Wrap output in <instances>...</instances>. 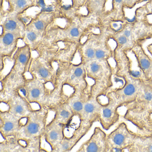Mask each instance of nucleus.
<instances>
[{"instance_id":"1","label":"nucleus","mask_w":152,"mask_h":152,"mask_svg":"<svg viewBox=\"0 0 152 152\" xmlns=\"http://www.w3.org/2000/svg\"><path fill=\"white\" fill-rule=\"evenodd\" d=\"M47 84L36 77L27 78L24 87L20 91L32 104L50 110L56 105L66 102L69 94L64 89L49 88Z\"/></svg>"},{"instance_id":"2","label":"nucleus","mask_w":152,"mask_h":152,"mask_svg":"<svg viewBox=\"0 0 152 152\" xmlns=\"http://www.w3.org/2000/svg\"><path fill=\"white\" fill-rule=\"evenodd\" d=\"M124 120L133 124L141 133L148 126L152 117V82L143 81L135 100L125 105Z\"/></svg>"},{"instance_id":"3","label":"nucleus","mask_w":152,"mask_h":152,"mask_svg":"<svg viewBox=\"0 0 152 152\" xmlns=\"http://www.w3.org/2000/svg\"><path fill=\"white\" fill-rule=\"evenodd\" d=\"M87 77L94 81L91 85V96H104L107 91L113 86V77L115 66L109 60L94 59L84 65Z\"/></svg>"},{"instance_id":"4","label":"nucleus","mask_w":152,"mask_h":152,"mask_svg":"<svg viewBox=\"0 0 152 152\" xmlns=\"http://www.w3.org/2000/svg\"><path fill=\"white\" fill-rule=\"evenodd\" d=\"M56 82L54 88L64 89L70 87L73 91H81L88 87L84 65L81 62L57 63Z\"/></svg>"},{"instance_id":"5","label":"nucleus","mask_w":152,"mask_h":152,"mask_svg":"<svg viewBox=\"0 0 152 152\" xmlns=\"http://www.w3.org/2000/svg\"><path fill=\"white\" fill-rule=\"evenodd\" d=\"M50 111L42 107L34 109L26 118L16 137L17 139L43 137Z\"/></svg>"},{"instance_id":"6","label":"nucleus","mask_w":152,"mask_h":152,"mask_svg":"<svg viewBox=\"0 0 152 152\" xmlns=\"http://www.w3.org/2000/svg\"><path fill=\"white\" fill-rule=\"evenodd\" d=\"M139 132L132 131L124 122H121L107 137L106 152H125L131 145Z\"/></svg>"},{"instance_id":"7","label":"nucleus","mask_w":152,"mask_h":152,"mask_svg":"<svg viewBox=\"0 0 152 152\" xmlns=\"http://www.w3.org/2000/svg\"><path fill=\"white\" fill-rule=\"evenodd\" d=\"M26 74L12 66L7 74L1 77L0 103L6 104L7 100L25 85Z\"/></svg>"},{"instance_id":"8","label":"nucleus","mask_w":152,"mask_h":152,"mask_svg":"<svg viewBox=\"0 0 152 152\" xmlns=\"http://www.w3.org/2000/svg\"><path fill=\"white\" fill-rule=\"evenodd\" d=\"M128 38L132 48L137 44H143L152 39V24L144 20L136 19L132 23L128 22L122 31L120 32Z\"/></svg>"},{"instance_id":"9","label":"nucleus","mask_w":152,"mask_h":152,"mask_svg":"<svg viewBox=\"0 0 152 152\" xmlns=\"http://www.w3.org/2000/svg\"><path fill=\"white\" fill-rule=\"evenodd\" d=\"M56 66L49 64L39 57H32L27 73L36 77L45 84H50L54 87L56 82Z\"/></svg>"},{"instance_id":"10","label":"nucleus","mask_w":152,"mask_h":152,"mask_svg":"<svg viewBox=\"0 0 152 152\" xmlns=\"http://www.w3.org/2000/svg\"><path fill=\"white\" fill-rule=\"evenodd\" d=\"M104 97H106L107 102L102 104L99 122L103 129L108 130L119 122L120 115L118 109L121 107L116 98L109 90Z\"/></svg>"},{"instance_id":"11","label":"nucleus","mask_w":152,"mask_h":152,"mask_svg":"<svg viewBox=\"0 0 152 152\" xmlns=\"http://www.w3.org/2000/svg\"><path fill=\"white\" fill-rule=\"evenodd\" d=\"M25 119H20L7 110H0V132L3 139L16 137L19 133Z\"/></svg>"},{"instance_id":"12","label":"nucleus","mask_w":152,"mask_h":152,"mask_svg":"<svg viewBox=\"0 0 152 152\" xmlns=\"http://www.w3.org/2000/svg\"><path fill=\"white\" fill-rule=\"evenodd\" d=\"M3 104L7 107L6 110L23 120L26 119L34 109L32 104L26 99L20 91L12 96L6 104Z\"/></svg>"},{"instance_id":"13","label":"nucleus","mask_w":152,"mask_h":152,"mask_svg":"<svg viewBox=\"0 0 152 152\" xmlns=\"http://www.w3.org/2000/svg\"><path fill=\"white\" fill-rule=\"evenodd\" d=\"M39 149V143L34 139L22 141L10 137L0 143L1 152H37Z\"/></svg>"},{"instance_id":"14","label":"nucleus","mask_w":152,"mask_h":152,"mask_svg":"<svg viewBox=\"0 0 152 152\" xmlns=\"http://www.w3.org/2000/svg\"><path fill=\"white\" fill-rule=\"evenodd\" d=\"M66 126L56 121L54 118L47 124L43 138L51 148L50 152L56 149L64 138Z\"/></svg>"},{"instance_id":"15","label":"nucleus","mask_w":152,"mask_h":152,"mask_svg":"<svg viewBox=\"0 0 152 152\" xmlns=\"http://www.w3.org/2000/svg\"><path fill=\"white\" fill-rule=\"evenodd\" d=\"M107 134L99 127H95L90 138L82 144L77 152H106Z\"/></svg>"},{"instance_id":"16","label":"nucleus","mask_w":152,"mask_h":152,"mask_svg":"<svg viewBox=\"0 0 152 152\" xmlns=\"http://www.w3.org/2000/svg\"><path fill=\"white\" fill-rule=\"evenodd\" d=\"M93 124L80 123L78 127L70 137L65 136L60 145L52 152H66L71 151L78 142L89 132Z\"/></svg>"},{"instance_id":"17","label":"nucleus","mask_w":152,"mask_h":152,"mask_svg":"<svg viewBox=\"0 0 152 152\" xmlns=\"http://www.w3.org/2000/svg\"><path fill=\"white\" fill-rule=\"evenodd\" d=\"M102 104L99 97H91L84 104L80 115L78 118L80 123L93 124L94 123L99 121Z\"/></svg>"},{"instance_id":"18","label":"nucleus","mask_w":152,"mask_h":152,"mask_svg":"<svg viewBox=\"0 0 152 152\" xmlns=\"http://www.w3.org/2000/svg\"><path fill=\"white\" fill-rule=\"evenodd\" d=\"M25 36L15 32H5L1 34L0 55L3 58L12 57L18 48L19 40L24 39Z\"/></svg>"},{"instance_id":"19","label":"nucleus","mask_w":152,"mask_h":152,"mask_svg":"<svg viewBox=\"0 0 152 152\" xmlns=\"http://www.w3.org/2000/svg\"><path fill=\"white\" fill-rule=\"evenodd\" d=\"M91 97V85L84 90L73 91L69 94L66 102L72 109L75 116L80 117L84 104Z\"/></svg>"},{"instance_id":"20","label":"nucleus","mask_w":152,"mask_h":152,"mask_svg":"<svg viewBox=\"0 0 152 152\" xmlns=\"http://www.w3.org/2000/svg\"><path fill=\"white\" fill-rule=\"evenodd\" d=\"M1 34L10 32L20 34L25 37L26 26L20 20L18 14L12 13L1 16Z\"/></svg>"},{"instance_id":"21","label":"nucleus","mask_w":152,"mask_h":152,"mask_svg":"<svg viewBox=\"0 0 152 152\" xmlns=\"http://www.w3.org/2000/svg\"><path fill=\"white\" fill-rule=\"evenodd\" d=\"M132 51L146 78L152 82V58L146 53L142 44H137Z\"/></svg>"},{"instance_id":"22","label":"nucleus","mask_w":152,"mask_h":152,"mask_svg":"<svg viewBox=\"0 0 152 152\" xmlns=\"http://www.w3.org/2000/svg\"><path fill=\"white\" fill-rule=\"evenodd\" d=\"M32 52L30 45L26 43L22 47H18L11 58L13 60V66L26 74L32 57Z\"/></svg>"},{"instance_id":"23","label":"nucleus","mask_w":152,"mask_h":152,"mask_svg":"<svg viewBox=\"0 0 152 152\" xmlns=\"http://www.w3.org/2000/svg\"><path fill=\"white\" fill-rule=\"evenodd\" d=\"M50 111L54 113L53 118L56 121L66 127L70 124L75 116L72 109L66 101L56 105Z\"/></svg>"},{"instance_id":"24","label":"nucleus","mask_w":152,"mask_h":152,"mask_svg":"<svg viewBox=\"0 0 152 152\" xmlns=\"http://www.w3.org/2000/svg\"><path fill=\"white\" fill-rule=\"evenodd\" d=\"M58 15L72 19L77 16L80 8L77 0H56Z\"/></svg>"},{"instance_id":"25","label":"nucleus","mask_w":152,"mask_h":152,"mask_svg":"<svg viewBox=\"0 0 152 152\" xmlns=\"http://www.w3.org/2000/svg\"><path fill=\"white\" fill-rule=\"evenodd\" d=\"M129 152H152V134L139 132L134 143L126 149Z\"/></svg>"},{"instance_id":"26","label":"nucleus","mask_w":152,"mask_h":152,"mask_svg":"<svg viewBox=\"0 0 152 152\" xmlns=\"http://www.w3.org/2000/svg\"><path fill=\"white\" fill-rule=\"evenodd\" d=\"M112 7L104 14L109 19L115 21H125L128 18L125 15L123 0H112Z\"/></svg>"},{"instance_id":"27","label":"nucleus","mask_w":152,"mask_h":152,"mask_svg":"<svg viewBox=\"0 0 152 152\" xmlns=\"http://www.w3.org/2000/svg\"><path fill=\"white\" fill-rule=\"evenodd\" d=\"M107 0H87L83 7L87 11L86 15H91L100 18L106 10Z\"/></svg>"},{"instance_id":"28","label":"nucleus","mask_w":152,"mask_h":152,"mask_svg":"<svg viewBox=\"0 0 152 152\" xmlns=\"http://www.w3.org/2000/svg\"><path fill=\"white\" fill-rule=\"evenodd\" d=\"M10 13L20 14L30 9L36 7L37 0H7Z\"/></svg>"},{"instance_id":"29","label":"nucleus","mask_w":152,"mask_h":152,"mask_svg":"<svg viewBox=\"0 0 152 152\" xmlns=\"http://www.w3.org/2000/svg\"><path fill=\"white\" fill-rule=\"evenodd\" d=\"M36 7L39 9V12L55 13L58 15L56 0H37Z\"/></svg>"},{"instance_id":"30","label":"nucleus","mask_w":152,"mask_h":152,"mask_svg":"<svg viewBox=\"0 0 152 152\" xmlns=\"http://www.w3.org/2000/svg\"><path fill=\"white\" fill-rule=\"evenodd\" d=\"M148 1L149 0H123V3L125 8L132 9L137 4Z\"/></svg>"},{"instance_id":"31","label":"nucleus","mask_w":152,"mask_h":152,"mask_svg":"<svg viewBox=\"0 0 152 152\" xmlns=\"http://www.w3.org/2000/svg\"><path fill=\"white\" fill-rule=\"evenodd\" d=\"M141 7L145 13V18L147 15H152V0H149Z\"/></svg>"},{"instance_id":"32","label":"nucleus","mask_w":152,"mask_h":152,"mask_svg":"<svg viewBox=\"0 0 152 152\" xmlns=\"http://www.w3.org/2000/svg\"><path fill=\"white\" fill-rule=\"evenodd\" d=\"M140 133L143 134H152V117L149 121L148 127L146 128L145 129L143 132Z\"/></svg>"},{"instance_id":"33","label":"nucleus","mask_w":152,"mask_h":152,"mask_svg":"<svg viewBox=\"0 0 152 152\" xmlns=\"http://www.w3.org/2000/svg\"><path fill=\"white\" fill-rule=\"evenodd\" d=\"M77 1H78V3H79L80 8H81L85 5L86 1H87V0H77Z\"/></svg>"},{"instance_id":"34","label":"nucleus","mask_w":152,"mask_h":152,"mask_svg":"<svg viewBox=\"0 0 152 152\" xmlns=\"http://www.w3.org/2000/svg\"><path fill=\"white\" fill-rule=\"evenodd\" d=\"M146 49L150 53V55L152 56V45L150 44H148L147 46Z\"/></svg>"},{"instance_id":"35","label":"nucleus","mask_w":152,"mask_h":152,"mask_svg":"<svg viewBox=\"0 0 152 152\" xmlns=\"http://www.w3.org/2000/svg\"><path fill=\"white\" fill-rule=\"evenodd\" d=\"M151 44H152V42H151Z\"/></svg>"}]
</instances>
